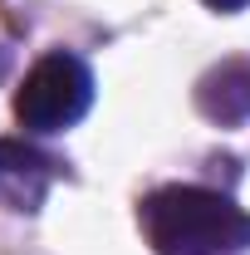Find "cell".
<instances>
[{
	"mask_svg": "<svg viewBox=\"0 0 250 255\" xmlns=\"http://www.w3.org/2000/svg\"><path fill=\"white\" fill-rule=\"evenodd\" d=\"M137 216L157 255H226L250 246V216L211 187H157Z\"/></svg>",
	"mask_w": 250,
	"mask_h": 255,
	"instance_id": "obj_1",
	"label": "cell"
},
{
	"mask_svg": "<svg viewBox=\"0 0 250 255\" xmlns=\"http://www.w3.org/2000/svg\"><path fill=\"white\" fill-rule=\"evenodd\" d=\"M49 182H54V167L39 147L20 137H0V206L5 211H20V216L39 211L49 196Z\"/></svg>",
	"mask_w": 250,
	"mask_h": 255,
	"instance_id": "obj_3",
	"label": "cell"
},
{
	"mask_svg": "<svg viewBox=\"0 0 250 255\" xmlns=\"http://www.w3.org/2000/svg\"><path fill=\"white\" fill-rule=\"evenodd\" d=\"M196 108L211 123H246L250 118V59H226L201 74L196 84Z\"/></svg>",
	"mask_w": 250,
	"mask_h": 255,
	"instance_id": "obj_4",
	"label": "cell"
},
{
	"mask_svg": "<svg viewBox=\"0 0 250 255\" xmlns=\"http://www.w3.org/2000/svg\"><path fill=\"white\" fill-rule=\"evenodd\" d=\"M94 103V74L79 54H44L34 59V69L25 74L20 94H15V118L30 132H64L74 128Z\"/></svg>",
	"mask_w": 250,
	"mask_h": 255,
	"instance_id": "obj_2",
	"label": "cell"
},
{
	"mask_svg": "<svg viewBox=\"0 0 250 255\" xmlns=\"http://www.w3.org/2000/svg\"><path fill=\"white\" fill-rule=\"evenodd\" d=\"M211 10H241V5H250V0H206Z\"/></svg>",
	"mask_w": 250,
	"mask_h": 255,
	"instance_id": "obj_5",
	"label": "cell"
}]
</instances>
